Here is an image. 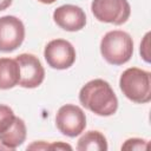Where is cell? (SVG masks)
<instances>
[{"instance_id":"obj_1","label":"cell","mask_w":151,"mask_h":151,"mask_svg":"<svg viewBox=\"0 0 151 151\" xmlns=\"http://www.w3.org/2000/svg\"><path fill=\"white\" fill-rule=\"evenodd\" d=\"M79 101L85 109L100 117L112 116L118 109L117 96L104 79H93L86 83L80 88Z\"/></svg>"},{"instance_id":"obj_2","label":"cell","mask_w":151,"mask_h":151,"mask_svg":"<svg viewBox=\"0 0 151 151\" xmlns=\"http://www.w3.org/2000/svg\"><path fill=\"white\" fill-rule=\"evenodd\" d=\"M119 87L131 101L146 104L151 100V73L138 67L126 68L120 76Z\"/></svg>"},{"instance_id":"obj_3","label":"cell","mask_w":151,"mask_h":151,"mask_svg":"<svg viewBox=\"0 0 151 151\" xmlns=\"http://www.w3.org/2000/svg\"><path fill=\"white\" fill-rule=\"evenodd\" d=\"M100 53L111 65H123L127 63L133 53V40L124 31L114 29L107 32L100 41Z\"/></svg>"},{"instance_id":"obj_4","label":"cell","mask_w":151,"mask_h":151,"mask_svg":"<svg viewBox=\"0 0 151 151\" xmlns=\"http://www.w3.org/2000/svg\"><path fill=\"white\" fill-rule=\"evenodd\" d=\"M91 11L98 21L113 25L125 24L131 14L127 0H92Z\"/></svg>"},{"instance_id":"obj_5","label":"cell","mask_w":151,"mask_h":151,"mask_svg":"<svg viewBox=\"0 0 151 151\" xmlns=\"http://www.w3.org/2000/svg\"><path fill=\"white\" fill-rule=\"evenodd\" d=\"M55 125L63 134L73 138L85 130L86 116L79 106L66 104L58 110L55 114Z\"/></svg>"},{"instance_id":"obj_6","label":"cell","mask_w":151,"mask_h":151,"mask_svg":"<svg viewBox=\"0 0 151 151\" xmlns=\"http://www.w3.org/2000/svg\"><path fill=\"white\" fill-rule=\"evenodd\" d=\"M47 65L55 70H66L76 61V50L65 39H54L47 42L44 51Z\"/></svg>"},{"instance_id":"obj_7","label":"cell","mask_w":151,"mask_h":151,"mask_svg":"<svg viewBox=\"0 0 151 151\" xmlns=\"http://www.w3.org/2000/svg\"><path fill=\"white\" fill-rule=\"evenodd\" d=\"M25 39V26L13 15L0 18V52H13Z\"/></svg>"},{"instance_id":"obj_8","label":"cell","mask_w":151,"mask_h":151,"mask_svg":"<svg viewBox=\"0 0 151 151\" xmlns=\"http://www.w3.org/2000/svg\"><path fill=\"white\" fill-rule=\"evenodd\" d=\"M15 60L20 70V86L25 88H35L41 85L45 78V70L40 60L35 55L29 53H22L19 54Z\"/></svg>"},{"instance_id":"obj_9","label":"cell","mask_w":151,"mask_h":151,"mask_svg":"<svg viewBox=\"0 0 151 151\" xmlns=\"http://www.w3.org/2000/svg\"><path fill=\"white\" fill-rule=\"evenodd\" d=\"M54 22L63 29L68 32H77L85 27V12L76 5H63L53 12Z\"/></svg>"},{"instance_id":"obj_10","label":"cell","mask_w":151,"mask_h":151,"mask_svg":"<svg viewBox=\"0 0 151 151\" xmlns=\"http://www.w3.org/2000/svg\"><path fill=\"white\" fill-rule=\"evenodd\" d=\"M27 130L25 122L21 118L15 117L12 125L4 132H0V143L5 149L14 150L25 142Z\"/></svg>"},{"instance_id":"obj_11","label":"cell","mask_w":151,"mask_h":151,"mask_svg":"<svg viewBox=\"0 0 151 151\" xmlns=\"http://www.w3.org/2000/svg\"><path fill=\"white\" fill-rule=\"evenodd\" d=\"M20 70L15 59L0 58V90H9L19 84Z\"/></svg>"},{"instance_id":"obj_12","label":"cell","mask_w":151,"mask_h":151,"mask_svg":"<svg viewBox=\"0 0 151 151\" xmlns=\"http://www.w3.org/2000/svg\"><path fill=\"white\" fill-rule=\"evenodd\" d=\"M78 151H106L107 142L105 136L99 131H87L83 134L77 144Z\"/></svg>"},{"instance_id":"obj_13","label":"cell","mask_w":151,"mask_h":151,"mask_svg":"<svg viewBox=\"0 0 151 151\" xmlns=\"http://www.w3.org/2000/svg\"><path fill=\"white\" fill-rule=\"evenodd\" d=\"M15 118V114L13 112V110L4 104H0V132H4L5 130H7L13 120Z\"/></svg>"},{"instance_id":"obj_14","label":"cell","mask_w":151,"mask_h":151,"mask_svg":"<svg viewBox=\"0 0 151 151\" xmlns=\"http://www.w3.org/2000/svg\"><path fill=\"white\" fill-rule=\"evenodd\" d=\"M149 143L142 138H130L122 145V150H146Z\"/></svg>"},{"instance_id":"obj_15","label":"cell","mask_w":151,"mask_h":151,"mask_svg":"<svg viewBox=\"0 0 151 151\" xmlns=\"http://www.w3.org/2000/svg\"><path fill=\"white\" fill-rule=\"evenodd\" d=\"M149 39H150V33L147 32L143 39V41L140 42V55L142 58L146 61V63H150V52H149Z\"/></svg>"},{"instance_id":"obj_16","label":"cell","mask_w":151,"mask_h":151,"mask_svg":"<svg viewBox=\"0 0 151 151\" xmlns=\"http://www.w3.org/2000/svg\"><path fill=\"white\" fill-rule=\"evenodd\" d=\"M66 149H67V150H72V146L68 145V144L61 143V142L50 144V150H66Z\"/></svg>"},{"instance_id":"obj_17","label":"cell","mask_w":151,"mask_h":151,"mask_svg":"<svg viewBox=\"0 0 151 151\" xmlns=\"http://www.w3.org/2000/svg\"><path fill=\"white\" fill-rule=\"evenodd\" d=\"M12 5V0H0V11H5Z\"/></svg>"},{"instance_id":"obj_18","label":"cell","mask_w":151,"mask_h":151,"mask_svg":"<svg viewBox=\"0 0 151 151\" xmlns=\"http://www.w3.org/2000/svg\"><path fill=\"white\" fill-rule=\"evenodd\" d=\"M38 1H40L41 4H45V5H51V4L55 2L57 0H38Z\"/></svg>"},{"instance_id":"obj_19","label":"cell","mask_w":151,"mask_h":151,"mask_svg":"<svg viewBox=\"0 0 151 151\" xmlns=\"http://www.w3.org/2000/svg\"><path fill=\"white\" fill-rule=\"evenodd\" d=\"M1 149H2V146H1V145H0V150H1Z\"/></svg>"}]
</instances>
